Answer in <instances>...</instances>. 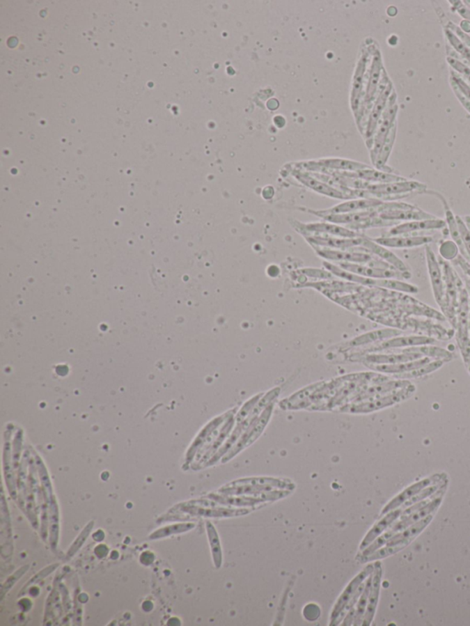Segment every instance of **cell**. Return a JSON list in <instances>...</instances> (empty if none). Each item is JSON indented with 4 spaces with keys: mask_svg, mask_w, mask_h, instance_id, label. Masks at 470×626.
<instances>
[{
    "mask_svg": "<svg viewBox=\"0 0 470 626\" xmlns=\"http://www.w3.org/2000/svg\"><path fill=\"white\" fill-rule=\"evenodd\" d=\"M468 287L470 288V283H468Z\"/></svg>",
    "mask_w": 470,
    "mask_h": 626,
    "instance_id": "db71d44e",
    "label": "cell"
},
{
    "mask_svg": "<svg viewBox=\"0 0 470 626\" xmlns=\"http://www.w3.org/2000/svg\"><path fill=\"white\" fill-rule=\"evenodd\" d=\"M400 352L402 353H417L422 354L423 357H430L434 360H443L445 362L450 361L454 357L453 354L446 349L432 345L414 346V347L405 348Z\"/></svg>",
    "mask_w": 470,
    "mask_h": 626,
    "instance_id": "e575fe53",
    "label": "cell"
},
{
    "mask_svg": "<svg viewBox=\"0 0 470 626\" xmlns=\"http://www.w3.org/2000/svg\"><path fill=\"white\" fill-rule=\"evenodd\" d=\"M442 201L444 202V205H445V210H446V226H448V230L450 235L453 239V241L455 242V244H457L458 247V250L460 251L461 256L463 258H465L467 260H469L468 255H467L465 247H464V244L462 241V238H461L460 229H458V225L457 219H455V215L453 214L451 210H450L448 205L446 204V201L442 198Z\"/></svg>",
    "mask_w": 470,
    "mask_h": 626,
    "instance_id": "d590c367",
    "label": "cell"
},
{
    "mask_svg": "<svg viewBox=\"0 0 470 626\" xmlns=\"http://www.w3.org/2000/svg\"><path fill=\"white\" fill-rule=\"evenodd\" d=\"M470 301L468 291L461 288L460 304L457 313V340L466 368L470 373V331H469Z\"/></svg>",
    "mask_w": 470,
    "mask_h": 626,
    "instance_id": "3957f363",
    "label": "cell"
},
{
    "mask_svg": "<svg viewBox=\"0 0 470 626\" xmlns=\"http://www.w3.org/2000/svg\"><path fill=\"white\" fill-rule=\"evenodd\" d=\"M373 571L374 565H368L359 575H357L352 579L350 584H349L347 587L345 588V590L343 591L341 595L337 599L336 604L334 606L330 616L331 626L334 625V623H336L337 618H338L340 613H342L343 610L345 608V606L347 605L348 602L351 601V599L353 598L354 594H356L357 588H359V586L361 585L363 582L366 581V579L368 578V576L370 575Z\"/></svg>",
    "mask_w": 470,
    "mask_h": 626,
    "instance_id": "9a60e30c",
    "label": "cell"
},
{
    "mask_svg": "<svg viewBox=\"0 0 470 626\" xmlns=\"http://www.w3.org/2000/svg\"><path fill=\"white\" fill-rule=\"evenodd\" d=\"M445 363L446 362L443 361V360H432V361L426 363V365L415 368L414 370L407 372V373L394 375V377L398 379L409 380L416 379V377L425 376V375L431 374L432 372L437 371V369L442 368Z\"/></svg>",
    "mask_w": 470,
    "mask_h": 626,
    "instance_id": "74e56055",
    "label": "cell"
},
{
    "mask_svg": "<svg viewBox=\"0 0 470 626\" xmlns=\"http://www.w3.org/2000/svg\"><path fill=\"white\" fill-rule=\"evenodd\" d=\"M446 480V475L437 474L432 476V477L428 478H425V480H421L420 483L412 485L411 487L403 490V492L400 493L396 498H394L393 500L389 501V503L386 505L384 509L382 510V515H387V513L392 512V510L398 509V508L402 506V505L409 500V499L414 497L418 493L422 492L423 490H425V487L432 486V485L434 484L443 483V481H445Z\"/></svg>",
    "mask_w": 470,
    "mask_h": 626,
    "instance_id": "e0dca14e",
    "label": "cell"
},
{
    "mask_svg": "<svg viewBox=\"0 0 470 626\" xmlns=\"http://www.w3.org/2000/svg\"><path fill=\"white\" fill-rule=\"evenodd\" d=\"M396 93L392 92L391 97H389L387 108L383 112L382 118L377 124L376 132H375L373 138V143H372L370 151V158L372 164L375 166L377 157L380 154V151L384 146L386 141L389 136V132L395 125V120H396L398 105L396 103Z\"/></svg>",
    "mask_w": 470,
    "mask_h": 626,
    "instance_id": "5b68a950",
    "label": "cell"
},
{
    "mask_svg": "<svg viewBox=\"0 0 470 626\" xmlns=\"http://www.w3.org/2000/svg\"><path fill=\"white\" fill-rule=\"evenodd\" d=\"M324 267H327L329 271H331L334 275L339 276V278L347 279L349 281L359 283V284L361 285L385 288H389V290L402 291V292L406 293L416 294L419 292V288H418L416 285L399 281V279L365 278V276L348 272V271L340 268L338 265L331 264V263L329 262L325 263Z\"/></svg>",
    "mask_w": 470,
    "mask_h": 626,
    "instance_id": "7a4b0ae2",
    "label": "cell"
},
{
    "mask_svg": "<svg viewBox=\"0 0 470 626\" xmlns=\"http://www.w3.org/2000/svg\"><path fill=\"white\" fill-rule=\"evenodd\" d=\"M439 263L443 270L446 291V307L443 313L446 314V317H448L450 322L455 326L457 325V313L462 283L449 263L444 259H441Z\"/></svg>",
    "mask_w": 470,
    "mask_h": 626,
    "instance_id": "277c9868",
    "label": "cell"
},
{
    "mask_svg": "<svg viewBox=\"0 0 470 626\" xmlns=\"http://www.w3.org/2000/svg\"><path fill=\"white\" fill-rule=\"evenodd\" d=\"M465 220H466V224L468 225V227L469 228V230H470V217H466Z\"/></svg>",
    "mask_w": 470,
    "mask_h": 626,
    "instance_id": "f907efd6",
    "label": "cell"
},
{
    "mask_svg": "<svg viewBox=\"0 0 470 626\" xmlns=\"http://www.w3.org/2000/svg\"><path fill=\"white\" fill-rule=\"evenodd\" d=\"M465 3L466 4H468L469 7L470 8V1H465Z\"/></svg>",
    "mask_w": 470,
    "mask_h": 626,
    "instance_id": "816d5d0a",
    "label": "cell"
},
{
    "mask_svg": "<svg viewBox=\"0 0 470 626\" xmlns=\"http://www.w3.org/2000/svg\"><path fill=\"white\" fill-rule=\"evenodd\" d=\"M187 512L192 513L194 515L203 516V517L210 518H229L238 517V516H244L250 513L251 510L246 508H233L226 507H192L187 509Z\"/></svg>",
    "mask_w": 470,
    "mask_h": 626,
    "instance_id": "f1b7e54d",
    "label": "cell"
},
{
    "mask_svg": "<svg viewBox=\"0 0 470 626\" xmlns=\"http://www.w3.org/2000/svg\"><path fill=\"white\" fill-rule=\"evenodd\" d=\"M314 163L325 169L334 170V171L356 172L359 170L370 169L368 164L360 162L343 159V158H324L314 161Z\"/></svg>",
    "mask_w": 470,
    "mask_h": 626,
    "instance_id": "4dcf8cb0",
    "label": "cell"
},
{
    "mask_svg": "<svg viewBox=\"0 0 470 626\" xmlns=\"http://www.w3.org/2000/svg\"><path fill=\"white\" fill-rule=\"evenodd\" d=\"M435 343L434 338L428 336H409L393 337L387 341L369 349V351H382L387 349L414 347V346L430 345Z\"/></svg>",
    "mask_w": 470,
    "mask_h": 626,
    "instance_id": "d4e9b609",
    "label": "cell"
},
{
    "mask_svg": "<svg viewBox=\"0 0 470 626\" xmlns=\"http://www.w3.org/2000/svg\"><path fill=\"white\" fill-rule=\"evenodd\" d=\"M379 217L386 221H412L430 220V219H435V216L430 214V213L423 212L419 208L414 207L412 209H396L384 210L379 213Z\"/></svg>",
    "mask_w": 470,
    "mask_h": 626,
    "instance_id": "4316f807",
    "label": "cell"
},
{
    "mask_svg": "<svg viewBox=\"0 0 470 626\" xmlns=\"http://www.w3.org/2000/svg\"><path fill=\"white\" fill-rule=\"evenodd\" d=\"M432 359L430 357H423V359L414 360V361H409L405 363H389V365H377V363H368L369 368L374 369V370L382 372V373L386 374H393V375H400L407 373L409 371L414 370L415 368H420V366H425L426 363H428L432 361Z\"/></svg>",
    "mask_w": 470,
    "mask_h": 626,
    "instance_id": "f546056e",
    "label": "cell"
},
{
    "mask_svg": "<svg viewBox=\"0 0 470 626\" xmlns=\"http://www.w3.org/2000/svg\"><path fill=\"white\" fill-rule=\"evenodd\" d=\"M207 532L210 547H212L213 562H214L216 568H220L223 564V552H221L220 539H219L217 531L210 522H207Z\"/></svg>",
    "mask_w": 470,
    "mask_h": 626,
    "instance_id": "f35d334b",
    "label": "cell"
},
{
    "mask_svg": "<svg viewBox=\"0 0 470 626\" xmlns=\"http://www.w3.org/2000/svg\"><path fill=\"white\" fill-rule=\"evenodd\" d=\"M369 54H370L369 49L368 50L366 48L362 49L359 58L357 60L356 68H354L353 79H352L350 105L354 120H356L359 129H361L363 119V101H364L363 88H364L366 75L368 71Z\"/></svg>",
    "mask_w": 470,
    "mask_h": 626,
    "instance_id": "6da1fadb",
    "label": "cell"
},
{
    "mask_svg": "<svg viewBox=\"0 0 470 626\" xmlns=\"http://www.w3.org/2000/svg\"><path fill=\"white\" fill-rule=\"evenodd\" d=\"M451 84H452L453 88H454L455 93V95H457V97H458V100H460V102L462 103L463 105L465 106V108L467 109H468V111L470 112L469 101L466 99L465 96H464V95L462 93H461L460 89L457 88V86H455V83L451 82Z\"/></svg>",
    "mask_w": 470,
    "mask_h": 626,
    "instance_id": "c3c4849f",
    "label": "cell"
},
{
    "mask_svg": "<svg viewBox=\"0 0 470 626\" xmlns=\"http://www.w3.org/2000/svg\"><path fill=\"white\" fill-rule=\"evenodd\" d=\"M445 33L446 38L449 40L450 45L454 47L455 50L457 52L458 54H460L461 56L464 57L466 60H468L470 63V49L465 45L461 42L458 37L455 36L453 31H450L449 29H445Z\"/></svg>",
    "mask_w": 470,
    "mask_h": 626,
    "instance_id": "b9f144b4",
    "label": "cell"
},
{
    "mask_svg": "<svg viewBox=\"0 0 470 626\" xmlns=\"http://www.w3.org/2000/svg\"><path fill=\"white\" fill-rule=\"evenodd\" d=\"M362 238L363 241L360 247L365 248L368 253L376 256L377 258L382 259L383 261L387 262L388 264L393 267L395 269L400 271V272L411 273L405 262L400 260L395 253L387 249V247L377 244L373 239L368 238V236L363 235Z\"/></svg>",
    "mask_w": 470,
    "mask_h": 626,
    "instance_id": "44dd1931",
    "label": "cell"
},
{
    "mask_svg": "<svg viewBox=\"0 0 470 626\" xmlns=\"http://www.w3.org/2000/svg\"><path fill=\"white\" fill-rule=\"evenodd\" d=\"M382 565L379 561L374 564V571L372 573V584L370 593H369L367 610H366L362 625L368 626L373 621L376 613L377 602H379L380 587H382Z\"/></svg>",
    "mask_w": 470,
    "mask_h": 626,
    "instance_id": "7402d4cb",
    "label": "cell"
},
{
    "mask_svg": "<svg viewBox=\"0 0 470 626\" xmlns=\"http://www.w3.org/2000/svg\"><path fill=\"white\" fill-rule=\"evenodd\" d=\"M377 244L387 248H414L431 244V236H388L373 239Z\"/></svg>",
    "mask_w": 470,
    "mask_h": 626,
    "instance_id": "484cf974",
    "label": "cell"
},
{
    "mask_svg": "<svg viewBox=\"0 0 470 626\" xmlns=\"http://www.w3.org/2000/svg\"><path fill=\"white\" fill-rule=\"evenodd\" d=\"M446 226V221L438 218L430 219V220L407 221L405 222V224H397L396 226L389 230V235L398 236L407 235V233H411L423 232V230H442Z\"/></svg>",
    "mask_w": 470,
    "mask_h": 626,
    "instance_id": "603a6c76",
    "label": "cell"
},
{
    "mask_svg": "<svg viewBox=\"0 0 470 626\" xmlns=\"http://www.w3.org/2000/svg\"><path fill=\"white\" fill-rule=\"evenodd\" d=\"M425 255L432 292H434V299L438 306L444 311L446 307V291L442 267H441L439 260L428 244L425 247Z\"/></svg>",
    "mask_w": 470,
    "mask_h": 626,
    "instance_id": "9c48e42d",
    "label": "cell"
},
{
    "mask_svg": "<svg viewBox=\"0 0 470 626\" xmlns=\"http://www.w3.org/2000/svg\"><path fill=\"white\" fill-rule=\"evenodd\" d=\"M448 29L458 37V39H460L461 42L465 43V45L470 49V37L465 33V31L461 30L458 26L455 25L454 23L452 22H448Z\"/></svg>",
    "mask_w": 470,
    "mask_h": 626,
    "instance_id": "bcb514c9",
    "label": "cell"
},
{
    "mask_svg": "<svg viewBox=\"0 0 470 626\" xmlns=\"http://www.w3.org/2000/svg\"><path fill=\"white\" fill-rule=\"evenodd\" d=\"M362 235L357 238H342L337 236L324 235H304L311 247L328 248V249L350 250L352 248L360 247L362 244Z\"/></svg>",
    "mask_w": 470,
    "mask_h": 626,
    "instance_id": "ac0fdd59",
    "label": "cell"
},
{
    "mask_svg": "<svg viewBox=\"0 0 470 626\" xmlns=\"http://www.w3.org/2000/svg\"><path fill=\"white\" fill-rule=\"evenodd\" d=\"M402 512L403 510L402 509L392 510V512L387 513V515H385L382 520H379L376 524H374V526L368 531L367 535L365 536L361 544H360V551L366 549V548H367L371 543H373L379 535H382L383 533L386 532V531L393 524L394 522H396L398 519L400 517Z\"/></svg>",
    "mask_w": 470,
    "mask_h": 626,
    "instance_id": "83f0119b",
    "label": "cell"
},
{
    "mask_svg": "<svg viewBox=\"0 0 470 626\" xmlns=\"http://www.w3.org/2000/svg\"><path fill=\"white\" fill-rule=\"evenodd\" d=\"M384 202L379 198H353V200H348L343 203L336 205L330 209L317 210V212L322 213V214L365 212V210H377Z\"/></svg>",
    "mask_w": 470,
    "mask_h": 626,
    "instance_id": "d6986e66",
    "label": "cell"
},
{
    "mask_svg": "<svg viewBox=\"0 0 470 626\" xmlns=\"http://www.w3.org/2000/svg\"><path fill=\"white\" fill-rule=\"evenodd\" d=\"M455 264L460 265L462 270L467 275H468L470 278V265L468 260L465 258H463L462 256H458L457 259H455Z\"/></svg>",
    "mask_w": 470,
    "mask_h": 626,
    "instance_id": "7dc6e473",
    "label": "cell"
},
{
    "mask_svg": "<svg viewBox=\"0 0 470 626\" xmlns=\"http://www.w3.org/2000/svg\"><path fill=\"white\" fill-rule=\"evenodd\" d=\"M210 499L212 501H216L220 505H223V506H230V507H249L253 506V505L263 503V500L261 499L251 497L250 495H248L246 497V495H240L239 497H236V495H216L212 494L210 495Z\"/></svg>",
    "mask_w": 470,
    "mask_h": 626,
    "instance_id": "836d02e7",
    "label": "cell"
},
{
    "mask_svg": "<svg viewBox=\"0 0 470 626\" xmlns=\"http://www.w3.org/2000/svg\"><path fill=\"white\" fill-rule=\"evenodd\" d=\"M340 268L356 275L370 279H409L411 273H402L395 269H384L377 268L368 265L354 264V263H337Z\"/></svg>",
    "mask_w": 470,
    "mask_h": 626,
    "instance_id": "4fadbf2b",
    "label": "cell"
},
{
    "mask_svg": "<svg viewBox=\"0 0 470 626\" xmlns=\"http://www.w3.org/2000/svg\"><path fill=\"white\" fill-rule=\"evenodd\" d=\"M432 515H429L428 517L422 519V520L417 522L416 524H412L411 526L402 531V532L398 533L397 535H395L386 545L403 543L408 545L417 535H419V533L422 532L426 526H428L430 522L432 521Z\"/></svg>",
    "mask_w": 470,
    "mask_h": 626,
    "instance_id": "1f68e13d",
    "label": "cell"
},
{
    "mask_svg": "<svg viewBox=\"0 0 470 626\" xmlns=\"http://www.w3.org/2000/svg\"><path fill=\"white\" fill-rule=\"evenodd\" d=\"M373 573V572H372ZM372 584V574L366 579V585L364 590L359 597V602L357 604L356 616H354V625H362L363 619H364L366 610L368 602L369 593H370Z\"/></svg>",
    "mask_w": 470,
    "mask_h": 626,
    "instance_id": "60d3db41",
    "label": "cell"
},
{
    "mask_svg": "<svg viewBox=\"0 0 470 626\" xmlns=\"http://www.w3.org/2000/svg\"><path fill=\"white\" fill-rule=\"evenodd\" d=\"M469 331H470V313H469Z\"/></svg>",
    "mask_w": 470,
    "mask_h": 626,
    "instance_id": "f5cc1de1",
    "label": "cell"
},
{
    "mask_svg": "<svg viewBox=\"0 0 470 626\" xmlns=\"http://www.w3.org/2000/svg\"><path fill=\"white\" fill-rule=\"evenodd\" d=\"M425 189V184L417 181L405 180L387 184L368 183L365 190L370 193L372 198L384 201L406 197L403 194L409 195L412 192H421Z\"/></svg>",
    "mask_w": 470,
    "mask_h": 626,
    "instance_id": "8992f818",
    "label": "cell"
},
{
    "mask_svg": "<svg viewBox=\"0 0 470 626\" xmlns=\"http://www.w3.org/2000/svg\"><path fill=\"white\" fill-rule=\"evenodd\" d=\"M395 136H396V124H395L393 128H392L391 132H389L387 141H386L384 146H383L379 157H377L376 164H375V167H376L377 170L391 173V169H389V167L386 166V164H387L389 155H391L392 147H393L394 144Z\"/></svg>",
    "mask_w": 470,
    "mask_h": 626,
    "instance_id": "ab89813d",
    "label": "cell"
},
{
    "mask_svg": "<svg viewBox=\"0 0 470 626\" xmlns=\"http://www.w3.org/2000/svg\"><path fill=\"white\" fill-rule=\"evenodd\" d=\"M451 82L455 83L457 88L460 89L461 93L465 96L466 99L470 102V86L462 79V77L457 76L454 72H451Z\"/></svg>",
    "mask_w": 470,
    "mask_h": 626,
    "instance_id": "f6af8a7d",
    "label": "cell"
},
{
    "mask_svg": "<svg viewBox=\"0 0 470 626\" xmlns=\"http://www.w3.org/2000/svg\"><path fill=\"white\" fill-rule=\"evenodd\" d=\"M446 61H448L449 65L454 70L460 73L461 76H463L464 79L468 80L470 83V68L469 66H467L465 63H461L460 61L453 58V57H448Z\"/></svg>",
    "mask_w": 470,
    "mask_h": 626,
    "instance_id": "ee69618b",
    "label": "cell"
},
{
    "mask_svg": "<svg viewBox=\"0 0 470 626\" xmlns=\"http://www.w3.org/2000/svg\"><path fill=\"white\" fill-rule=\"evenodd\" d=\"M271 408H267L259 419L256 420L255 422L248 427L246 431L242 435L241 439L239 440L238 442L235 444V446H233V448H230L229 452L225 455V457H224V462H226V461H229L230 458L235 457V455H237L238 453H240L242 450L246 448V447L250 446L251 444H253L258 439L259 435L262 434L265 427H266L268 420H269Z\"/></svg>",
    "mask_w": 470,
    "mask_h": 626,
    "instance_id": "2e32d148",
    "label": "cell"
},
{
    "mask_svg": "<svg viewBox=\"0 0 470 626\" xmlns=\"http://www.w3.org/2000/svg\"><path fill=\"white\" fill-rule=\"evenodd\" d=\"M372 49H373L372 53L370 49H369L372 60L368 70L367 85H366L364 101H363V116H365L367 111H371L372 106H373L377 95L379 94L380 88H382L379 86L380 79H382V75L384 72L380 51L379 49L375 48L374 46Z\"/></svg>",
    "mask_w": 470,
    "mask_h": 626,
    "instance_id": "52a82bcc",
    "label": "cell"
},
{
    "mask_svg": "<svg viewBox=\"0 0 470 626\" xmlns=\"http://www.w3.org/2000/svg\"><path fill=\"white\" fill-rule=\"evenodd\" d=\"M313 247L320 258L328 261L368 265L369 263L377 258L376 256L368 252H359V251L356 252L354 248H352L350 250H336L328 249V248Z\"/></svg>",
    "mask_w": 470,
    "mask_h": 626,
    "instance_id": "7c38bea8",
    "label": "cell"
},
{
    "mask_svg": "<svg viewBox=\"0 0 470 626\" xmlns=\"http://www.w3.org/2000/svg\"><path fill=\"white\" fill-rule=\"evenodd\" d=\"M457 219L458 229H460L461 238H462L464 247H465L467 255H468L470 260V230L466 222L460 216H455Z\"/></svg>",
    "mask_w": 470,
    "mask_h": 626,
    "instance_id": "7bdbcfd3",
    "label": "cell"
},
{
    "mask_svg": "<svg viewBox=\"0 0 470 626\" xmlns=\"http://www.w3.org/2000/svg\"><path fill=\"white\" fill-rule=\"evenodd\" d=\"M297 230L304 235H324L337 236L342 238H357L359 237V233L356 230L348 229V228L343 227L341 225L331 224V222H314V224H301L296 221L294 224Z\"/></svg>",
    "mask_w": 470,
    "mask_h": 626,
    "instance_id": "30bf717a",
    "label": "cell"
},
{
    "mask_svg": "<svg viewBox=\"0 0 470 626\" xmlns=\"http://www.w3.org/2000/svg\"><path fill=\"white\" fill-rule=\"evenodd\" d=\"M452 4H455L454 2L450 1ZM460 5H454L455 8H457V13L460 14L461 16L463 17L464 19L468 20L470 22V10H468L465 7V6L462 5V2L458 3Z\"/></svg>",
    "mask_w": 470,
    "mask_h": 626,
    "instance_id": "681fc988",
    "label": "cell"
},
{
    "mask_svg": "<svg viewBox=\"0 0 470 626\" xmlns=\"http://www.w3.org/2000/svg\"><path fill=\"white\" fill-rule=\"evenodd\" d=\"M422 354L417 353H399L391 354H371L366 357L369 363L377 365H389V363H400L414 361L423 359Z\"/></svg>",
    "mask_w": 470,
    "mask_h": 626,
    "instance_id": "d6a6232c",
    "label": "cell"
},
{
    "mask_svg": "<svg viewBox=\"0 0 470 626\" xmlns=\"http://www.w3.org/2000/svg\"><path fill=\"white\" fill-rule=\"evenodd\" d=\"M291 174L299 183L313 190V191L319 193V194L327 196L329 198H337V200H352L345 192L313 177L310 172L294 169L291 171Z\"/></svg>",
    "mask_w": 470,
    "mask_h": 626,
    "instance_id": "5bb4252c",
    "label": "cell"
},
{
    "mask_svg": "<svg viewBox=\"0 0 470 626\" xmlns=\"http://www.w3.org/2000/svg\"><path fill=\"white\" fill-rule=\"evenodd\" d=\"M415 391H416V386L411 383L407 386H405V388L375 398L373 402L362 403L359 406L353 407L352 411L372 412L385 408V407L393 405V404L409 399L414 394Z\"/></svg>",
    "mask_w": 470,
    "mask_h": 626,
    "instance_id": "8fae6325",
    "label": "cell"
},
{
    "mask_svg": "<svg viewBox=\"0 0 470 626\" xmlns=\"http://www.w3.org/2000/svg\"><path fill=\"white\" fill-rule=\"evenodd\" d=\"M402 331L395 330V329H384V330H379L370 331L364 336L359 337L354 340V345H367V343L382 341V340L391 339L402 334Z\"/></svg>",
    "mask_w": 470,
    "mask_h": 626,
    "instance_id": "8d00e7d4",
    "label": "cell"
},
{
    "mask_svg": "<svg viewBox=\"0 0 470 626\" xmlns=\"http://www.w3.org/2000/svg\"><path fill=\"white\" fill-rule=\"evenodd\" d=\"M336 174L350 178H357L372 184H387L407 180L400 175L392 173L382 171V170L368 169L359 170L356 172L336 171Z\"/></svg>",
    "mask_w": 470,
    "mask_h": 626,
    "instance_id": "ffe728a7",
    "label": "cell"
},
{
    "mask_svg": "<svg viewBox=\"0 0 470 626\" xmlns=\"http://www.w3.org/2000/svg\"><path fill=\"white\" fill-rule=\"evenodd\" d=\"M308 212L311 213V214L317 216V217L324 219V221L338 225L359 224V222L368 220V219L379 216V212H377V210H365V212H359L336 213V214H322V213H319L317 210H308Z\"/></svg>",
    "mask_w": 470,
    "mask_h": 626,
    "instance_id": "cb8c5ba5",
    "label": "cell"
},
{
    "mask_svg": "<svg viewBox=\"0 0 470 626\" xmlns=\"http://www.w3.org/2000/svg\"><path fill=\"white\" fill-rule=\"evenodd\" d=\"M392 92H393V88H392V84L389 81L382 88H380L379 94L377 95V97L375 100L373 106H372L371 111L369 112L367 127H366L365 131L366 143H367L369 150L371 149L372 143H373V138L377 124H379L383 112L387 108L389 100L391 96Z\"/></svg>",
    "mask_w": 470,
    "mask_h": 626,
    "instance_id": "ba28073f",
    "label": "cell"
}]
</instances>
